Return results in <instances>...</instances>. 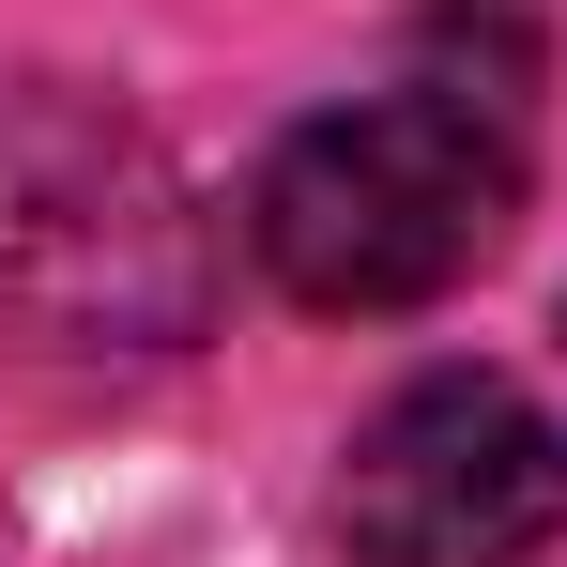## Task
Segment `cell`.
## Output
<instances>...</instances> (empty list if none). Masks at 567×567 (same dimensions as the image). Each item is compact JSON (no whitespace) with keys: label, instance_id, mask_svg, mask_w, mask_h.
I'll return each mask as SVG.
<instances>
[{"label":"cell","instance_id":"cell-2","mask_svg":"<svg viewBox=\"0 0 567 567\" xmlns=\"http://www.w3.org/2000/svg\"><path fill=\"white\" fill-rule=\"evenodd\" d=\"M215 246L185 169L107 107H0V338L16 353H185Z\"/></svg>","mask_w":567,"mask_h":567},{"label":"cell","instance_id":"cell-1","mask_svg":"<svg viewBox=\"0 0 567 567\" xmlns=\"http://www.w3.org/2000/svg\"><path fill=\"white\" fill-rule=\"evenodd\" d=\"M522 169H537V62H522L506 16L445 0V16L399 47V78L307 107L277 154H261L246 246H261V277H277L291 307H322V322H399V307L461 291L475 261L506 246Z\"/></svg>","mask_w":567,"mask_h":567},{"label":"cell","instance_id":"cell-3","mask_svg":"<svg viewBox=\"0 0 567 567\" xmlns=\"http://www.w3.org/2000/svg\"><path fill=\"white\" fill-rule=\"evenodd\" d=\"M567 522V445L506 369H414L338 461L353 567H522Z\"/></svg>","mask_w":567,"mask_h":567}]
</instances>
